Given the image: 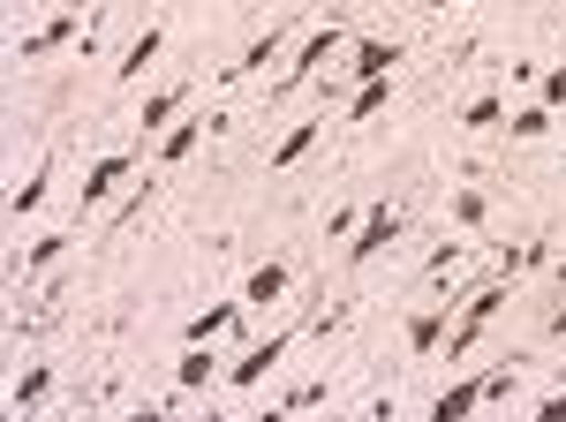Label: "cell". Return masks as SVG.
<instances>
[{"label": "cell", "instance_id": "1", "mask_svg": "<svg viewBox=\"0 0 566 422\" xmlns=\"http://www.w3.org/2000/svg\"><path fill=\"white\" fill-rule=\"evenodd\" d=\"M287 347H295V333H264L242 362H227V384H234V392H258V384L280 370V355H287Z\"/></svg>", "mask_w": 566, "mask_h": 422}, {"label": "cell", "instance_id": "2", "mask_svg": "<svg viewBox=\"0 0 566 422\" xmlns=\"http://www.w3.org/2000/svg\"><path fill=\"white\" fill-rule=\"evenodd\" d=\"M392 234H400V211L370 204V211H363V226H355V242H348V264H370L378 250H392Z\"/></svg>", "mask_w": 566, "mask_h": 422}, {"label": "cell", "instance_id": "3", "mask_svg": "<svg viewBox=\"0 0 566 422\" xmlns=\"http://www.w3.org/2000/svg\"><path fill=\"white\" fill-rule=\"evenodd\" d=\"M136 159H144V151H106V159H98V167L84 173V211L106 204V197H114V189H122V181L136 173Z\"/></svg>", "mask_w": 566, "mask_h": 422}, {"label": "cell", "instance_id": "4", "mask_svg": "<svg viewBox=\"0 0 566 422\" xmlns=\"http://www.w3.org/2000/svg\"><path fill=\"white\" fill-rule=\"evenodd\" d=\"M340 53V23H325V31H310V45L287 61V76H280V91H295V84H310L317 76V61H333Z\"/></svg>", "mask_w": 566, "mask_h": 422}, {"label": "cell", "instance_id": "5", "mask_svg": "<svg viewBox=\"0 0 566 422\" xmlns=\"http://www.w3.org/2000/svg\"><path fill=\"white\" fill-rule=\"evenodd\" d=\"M483 400H491V378H461L453 392H438V400H431V422H461V415H476Z\"/></svg>", "mask_w": 566, "mask_h": 422}, {"label": "cell", "instance_id": "6", "mask_svg": "<svg viewBox=\"0 0 566 422\" xmlns=\"http://www.w3.org/2000/svg\"><path fill=\"white\" fill-rule=\"evenodd\" d=\"M159 45H167V31H159V23H144V31L129 39V53L114 61V84H136V76H144V68L159 61Z\"/></svg>", "mask_w": 566, "mask_h": 422}, {"label": "cell", "instance_id": "7", "mask_svg": "<svg viewBox=\"0 0 566 422\" xmlns=\"http://www.w3.org/2000/svg\"><path fill=\"white\" fill-rule=\"evenodd\" d=\"M446 333H453V302H438V309H423V317H408V355H438Z\"/></svg>", "mask_w": 566, "mask_h": 422}, {"label": "cell", "instance_id": "8", "mask_svg": "<svg viewBox=\"0 0 566 422\" xmlns=\"http://www.w3.org/2000/svg\"><path fill=\"white\" fill-rule=\"evenodd\" d=\"M242 317H250V302H212V309H197V317H189V333H181V339H197V347H205V339L234 333Z\"/></svg>", "mask_w": 566, "mask_h": 422}, {"label": "cell", "instance_id": "9", "mask_svg": "<svg viewBox=\"0 0 566 422\" xmlns=\"http://www.w3.org/2000/svg\"><path fill=\"white\" fill-rule=\"evenodd\" d=\"M392 61H400V45H392V39H363V45H355V61H348V76H355V84H370V76H392Z\"/></svg>", "mask_w": 566, "mask_h": 422}, {"label": "cell", "instance_id": "10", "mask_svg": "<svg viewBox=\"0 0 566 422\" xmlns=\"http://www.w3.org/2000/svg\"><path fill=\"white\" fill-rule=\"evenodd\" d=\"M212 378H219V355H212V339H205V347L189 339V355L175 362V384H181V392H205Z\"/></svg>", "mask_w": 566, "mask_h": 422}, {"label": "cell", "instance_id": "11", "mask_svg": "<svg viewBox=\"0 0 566 422\" xmlns=\"http://www.w3.org/2000/svg\"><path fill=\"white\" fill-rule=\"evenodd\" d=\"M76 23H84V15L69 8V15H53L45 31H31V39H23V61H45V53H61V45L76 39Z\"/></svg>", "mask_w": 566, "mask_h": 422}, {"label": "cell", "instance_id": "12", "mask_svg": "<svg viewBox=\"0 0 566 422\" xmlns=\"http://www.w3.org/2000/svg\"><path fill=\"white\" fill-rule=\"evenodd\" d=\"M280 295H287V264H258V272L242 279V302H250V309H272Z\"/></svg>", "mask_w": 566, "mask_h": 422}, {"label": "cell", "instance_id": "13", "mask_svg": "<svg viewBox=\"0 0 566 422\" xmlns=\"http://www.w3.org/2000/svg\"><path fill=\"white\" fill-rule=\"evenodd\" d=\"M317 128H325V114H317V122H295L287 136H280V151H272V167H280V173H287V167H303V159H310V144H317Z\"/></svg>", "mask_w": 566, "mask_h": 422}, {"label": "cell", "instance_id": "14", "mask_svg": "<svg viewBox=\"0 0 566 422\" xmlns=\"http://www.w3.org/2000/svg\"><path fill=\"white\" fill-rule=\"evenodd\" d=\"M506 287H514V279H483L476 295L461 302V325H491V317L506 309Z\"/></svg>", "mask_w": 566, "mask_h": 422}, {"label": "cell", "instance_id": "15", "mask_svg": "<svg viewBox=\"0 0 566 422\" xmlns=\"http://www.w3.org/2000/svg\"><path fill=\"white\" fill-rule=\"evenodd\" d=\"M189 91H197V84H167V91H151V98H144V122H136V128L151 136L159 122H175L181 106H189Z\"/></svg>", "mask_w": 566, "mask_h": 422}, {"label": "cell", "instance_id": "16", "mask_svg": "<svg viewBox=\"0 0 566 422\" xmlns=\"http://www.w3.org/2000/svg\"><path fill=\"white\" fill-rule=\"evenodd\" d=\"M45 392H53V370H45V362H31V370L15 378V392H8V408H15V415H31Z\"/></svg>", "mask_w": 566, "mask_h": 422}, {"label": "cell", "instance_id": "17", "mask_svg": "<svg viewBox=\"0 0 566 422\" xmlns=\"http://www.w3.org/2000/svg\"><path fill=\"white\" fill-rule=\"evenodd\" d=\"M386 98H392V76H370V84H355L348 122H378V114H386Z\"/></svg>", "mask_w": 566, "mask_h": 422}, {"label": "cell", "instance_id": "18", "mask_svg": "<svg viewBox=\"0 0 566 422\" xmlns=\"http://www.w3.org/2000/svg\"><path fill=\"white\" fill-rule=\"evenodd\" d=\"M197 136H205V122H181V128H167V136H159V167H181V159L197 151Z\"/></svg>", "mask_w": 566, "mask_h": 422}, {"label": "cell", "instance_id": "19", "mask_svg": "<svg viewBox=\"0 0 566 422\" xmlns=\"http://www.w3.org/2000/svg\"><path fill=\"white\" fill-rule=\"evenodd\" d=\"M461 122H469V128H499V122H506V98H499V91H483V98H469V114H461Z\"/></svg>", "mask_w": 566, "mask_h": 422}, {"label": "cell", "instance_id": "20", "mask_svg": "<svg viewBox=\"0 0 566 422\" xmlns=\"http://www.w3.org/2000/svg\"><path fill=\"white\" fill-rule=\"evenodd\" d=\"M69 242H76V234H45V242H31L23 272H45V264H61V256H69Z\"/></svg>", "mask_w": 566, "mask_h": 422}, {"label": "cell", "instance_id": "21", "mask_svg": "<svg viewBox=\"0 0 566 422\" xmlns=\"http://www.w3.org/2000/svg\"><path fill=\"white\" fill-rule=\"evenodd\" d=\"M45 181H53V167H39V173H31V181L15 189V204H8V211H15V219H31V211L45 204Z\"/></svg>", "mask_w": 566, "mask_h": 422}, {"label": "cell", "instance_id": "22", "mask_svg": "<svg viewBox=\"0 0 566 422\" xmlns=\"http://www.w3.org/2000/svg\"><path fill=\"white\" fill-rule=\"evenodd\" d=\"M303 408H325V378L295 384V392H287V400H280V415H303Z\"/></svg>", "mask_w": 566, "mask_h": 422}, {"label": "cell", "instance_id": "23", "mask_svg": "<svg viewBox=\"0 0 566 422\" xmlns=\"http://www.w3.org/2000/svg\"><path fill=\"white\" fill-rule=\"evenodd\" d=\"M272 53H280V31H264V39L250 45L242 61H234V76H258V68H264V61H272Z\"/></svg>", "mask_w": 566, "mask_h": 422}, {"label": "cell", "instance_id": "24", "mask_svg": "<svg viewBox=\"0 0 566 422\" xmlns=\"http://www.w3.org/2000/svg\"><path fill=\"white\" fill-rule=\"evenodd\" d=\"M514 136H544V128H552V106H544V98H536V106H522V114H514Z\"/></svg>", "mask_w": 566, "mask_h": 422}, {"label": "cell", "instance_id": "25", "mask_svg": "<svg viewBox=\"0 0 566 422\" xmlns=\"http://www.w3.org/2000/svg\"><path fill=\"white\" fill-rule=\"evenodd\" d=\"M453 219H461V226H476V219H483V197H476V189H461V197H453Z\"/></svg>", "mask_w": 566, "mask_h": 422}, {"label": "cell", "instance_id": "26", "mask_svg": "<svg viewBox=\"0 0 566 422\" xmlns=\"http://www.w3.org/2000/svg\"><path fill=\"white\" fill-rule=\"evenodd\" d=\"M544 106H566V61L552 68V76H544Z\"/></svg>", "mask_w": 566, "mask_h": 422}, {"label": "cell", "instance_id": "27", "mask_svg": "<svg viewBox=\"0 0 566 422\" xmlns=\"http://www.w3.org/2000/svg\"><path fill=\"white\" fill-rule=\"evenodd\" d=\"M536 422H566V392H552V400H536Z\"/></svg>", "mask_w": 566, "mask_h": 422}, {"label": "cell", "instance_id": "28", "mask_svg": "<svg viewBox=\"0 0 566 422\" xmlns=\"http://www.w3.org/2000/svg\"><path fill=\"white\" fill-rule=\"evenodd\" d=\"M552 279H559V287H566V256H559V264H552Z\"/></svg>", "mask_w": 566, "mask_h": 422}, {"label": "cell", "instance_id": "29", "mask_svg": "<svg viewBox=\"0 0 566 422\" xmlns=\"http://www.w3.org/2000/svg\"><path fill=\"white\" fill-rule=\"evenodd\" d=\"M423 8H453V0H423Z\"/></svg>", "mask_w": 566, "mask_h": 422}]
</instances>
